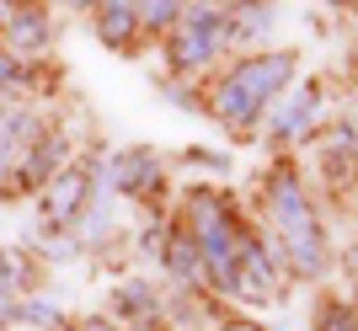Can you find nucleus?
I'll return each instance as SVG.
<instances>
[{
    "label": "nucleus",
    "mask_w": 358,
    "mask_h": 331,
    "mask_svg": "<svg viewBox=\"0 0 358 331\" xmlns=\"http://www.w3.org/2000/svg\"><path fill=\"white\" fill-rule=\"evenodd\" d=\"M315 331H358V326H353V316H348V310L327 304V310H321V321H315Z\"/></svg>",
    "instance_id": "obj_12"
},
{
    "label": "nucleus",
    "mask_w": 358,
    "mask_h": 331,
    "mask_svg": "<svg viewBox=\"0 0 358 331\" xmlns=\"http://www.w3.org/2000/svg\"><path fill=\"white\" fill-rule=\"evenodd\" d=\"M268 214L273 225H278V235H284L289 256H294L299 272H321L327 267V241H321V225H315L310 203H305V193H299L294 177H278L268 193Z\"/></svg>",
    "instance_id": "obj_2"
},
{
    "label": "nucleus",
    "mask_w": 358,
    "mask_h": 331,
    "mask_svg": "<svg viewBox=\"0 0 358 331\" xmlns=\"http://www.w3.org/2000/svg\"><path fill=\"white\" fill-rule=\"evenodd\" d=\"M155 182H161V161L150 150H123V155H113V166H107V193L150 198Z\"/></svg>",
    "instance_id": "obj_4"
},
{
    "label": "nucleus",
    "mask_w": 358,
    "mask_h": 331,
    "mask_svg": "<svg viewBox=\"0 0 358 331\" xmlns=\"http://www.w3.org/2000/svg\"><path fill=\"white\" fill-rule=\"evenodd\" d=\"M230 38V16L224 11H182V22L171 27V70H203L220 54V43Z\"/></svg>",
    "instance_id": "obj_3"
},
{
    "label": "nucleus",
    "mask_w": 358,
    "mask_h": 331,
    "mask_svg": "<svg viewBox=\"0 0 358 331\" xmlns=\"http://www.w3.org/2000/svg\"><path fill=\"white\" fill-rule=\"evenodd\" d=\"M75 331H123V326H118V321H102V316H96V321H80Z\"/></svg>",
    "instance_id": "obj_13"
},
{
    "label": "nucleus",
    "mask_w": 358,
    "mask_h": 331,
    "mask_svg": "<svg viewBox=\"0 0 358 331\" xmlns=\"http://www.w3.org/2000/svg\"><path fill=\"white\" fill-rule=\"evenodd\" d=\"M220 331H257L252 321H236V326H220Z\"/></svg>",
    "instance_id": "obj_14"
},
{
    "label": "nucleus",
    "mask_w": 358,
    "mask_h": 331,
    "mask_svg": "<svg viewBox=\"0 0 358 331\" xmlns=\"http://www.w3.org/2000/svg\"><path fill=\"white\" fill-rule=\"evenodd\" d=\"M32 86V64L27 59H16L11 48H0V96H11V91Z\"/></svg>",
    "instance_id": "obj_9"
},
{
    "label": "nucleus",
    "mask_w": 358,
    "mask_h": 331,
    "mask_svg": "<svg viewBox=\"0 0 358 331\" xmlns=\"http://www.w3.org/2000/svg\"><path fill=\"white\" fill-rule=\"evenodd\" d=\"M118 310H123V316L150 321V316H155V288H150V284H139V278H129V284L118 288Z\"/></svg>",
    "instance_id": "obj_8"
},
{
    "label": "nucleus",
    "mask_w": 358,
    "mask_h": 331,
    "mask_svg": "<svg viewBox=\"0 0 358 331\" xmlns=\"http://www.w3.org/2000/svg\"><path fill=\"white\" fill-rule=\"evenodd\" d=\"M6 38H11V54H16V59H32L38 48H48L54 27H48V16H43V11H11V22H6Z\"/></svg>",
    "instance_id": "obj_5"
},
{
    "label": "nucleus",
    "mask_w": 358,
    "mask_h": 331,
    "mask_svg": "<svg viewBox=\"0 0 358 331\" xmlns=\"http://www.w3.org/2000/svg\"><path fill=\"white\" fill-rule=\"evenodd\" d=\"M182 22V6H139V27H155V32H171Z\"/></svg>",
    "instance_id": "obj_10"
},
{
    "label": "nucleus",
    "mask_w": 358,
    "mask_h": 331,
    "mask_svg": "<svg viewBox=\"0 0 358 331\" xmlns=\"http://www.w3.org/2000/svg\"><path fill=\"white\" fill-rule=\"evenodd\" d=\"M289 80H294V59H289V54H262V59L236 64V70L214 86L209 107H214V118H220L224 128L246 134V128L262 118V107H268Z\"/></svg>",
    "instance_id": "obj_1"
},
{
    "label": "nucleus",
    "mask_w": 358,
    "mask_h": 331,
    "mask_svg": "<svg viewBox=\"0 0 358 331\" xmlns=\"http://www.w3.org/2000/svg\"><path fill=\"white\" fill-rule=\"evenodd\" d=\"M310 123H315V86H305L294 102H284L278 112H273V134L278 139H299Z\"/></svg>",
    "instance_id": "obj_6"
},
{
    "label": "nucleus",
    "mask_w": 358,
    "mask_h": 331,
    "mask_svg": "<svg viewBox=\"0 0 358 331\" xmlns=\"http://www.w3.org/2000/svg\"><path fill=\"white\" fill-rule=\"evenodd\" d=\"M139 32V6H102L96 11V38L107 48H123Z\"/></svg>",
    "instance_id": "obj_7"
},
{
    "label": "nucleus",
    "mask_w": 358,
    "mask_h": 331,
    "mask_svg": "<svg viewBox=\"0 0 358 331\" xmlns=\"http://www.w3.org/2000/svg\"><path fill=\"white\" fill-rule=\"evenodd\" d=\"M268 27H273V11H246V16H241V27H230V32H241V38H262Z\"/></svg>",
    "instance_id": "obj_11"
}]
</instances>
